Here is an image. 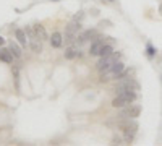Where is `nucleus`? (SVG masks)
<instances>
[{
    "instance_id": "0eeeda50",
    "label": "nucleus",
    "mask_w": 162,
    "mask_h": 146,
    "mask_svg": "<svg viewBox=\"0 0 162 146\" xmlns=\"http://www.w3.org/2000/svg\"><path fill=\"white\" fill-rule=\"evenodd\" d=\"M104 46H106V39H104V41L102 39L94 41L93 44H91V49H89V54H91V55H99Z\"/></svg>"
},
{
    "instance_id": "f03ea898",
    "label": "nucleus",
    "mask_w": 162,
    "mask_h": 146,
    "mask_svg": "<svg viewBox=\"0 0 162 146\" xmlns=\"http://www.w3.org/2000/svg\"><path fill=\"white\" fill-rule=\"evenodd\" d=\"M118 127L125 131V138L127 141H131L133 140V135H135V131L138 128V124L135 122V119H125L123 122H120L118 124Z\"/></svg>"
},
{
    "instance_id": "2eb2a0df",
    "label": "nucleus",
    "mask_w": 162,
    "mask_h": 146,
    "mask_svg": "<svg viewBox=\"0 0 162 146\" xmlns=\"http://www.w3.org/2000/svg\"><path fill=\"white\" fill-rule=\"evenodd\" d=\"M110 54H113V49H112V46H104L102 47V50H101V54H99V55H101V57H107V55H110Z\"/></svg>"
},
{
    "instance_id": "1a4fd4ad",
    "label": "nucleus",
    "mask_w": 162,
    "mask_h": 146,
    "mask_svg": "<svg viewBox=\"0 0 162 146\" xmlns=\"http://www.w3.org/2000/svg\"><path fill=\"white\" fill-rule=\"evenodd\" d=\"M15 36H16L18 42H20V46H23V47H26V44L29 42V41H26L28 37H26V31L25 29H16L15 31Z\"/></svg>"
},
{
    "instance_id": "ddd939ff",
    "label": "nucleus",
    "mask_w": 162,
    "mask_h": 146,
    "mask_svg": "<svg viewBox=\"0 0 162 146\" xmlns=\"http://www.w3.org/2000/svg\"><path fill=\"white\" fill-rule=\"evenodd\" d=\"M34 29H36V34L39 36L42 41H46V39H47V31H46V28L42 26V25H36V26H34Z\"/></svg>"
},
{
    "instance_id": "7ed1b4c3",
    "label": "nucleus",
    "mask_w": 162,
    "mask_h": 146,
    "mask_svg": "<svg viewBox=\"0 0 162 146\" xmlns=\"http://www.w3.org/2000/svg\"><path fill=\"white\" fill-rule=\"evenodd\" d=\"M118 59H120V54H117V52H113L110 55H107V57H101V60L97 62V70L101 73L104 72H107L109 68L112 67L115 62H118Z\"/></svg>"
},
{
    "instance_id": "6e6552de",
    "label": "nucleus",
    "mask_w": 162,
    "mask_h": 146,
    "mask_svg": "<svg viewBox=\"0 0 162 146\" xmlns=\"http://www.w3.org/2000/svg\"><path fill=\"white\" fill-rule=\"evenodd\" d=\"M0 60L5 63H12L13 62V54L10 52V49H3L0 47Z\"/></svg>"
},
{
    "instance_id": "f257e3e1",
    "label": "nucleus",
    "mask_w": 162,
    "mask_h": 146,
    "mask_svg": "<svg viewBox=\"0 0 162 146\" xmlns=\"http://www.w3.org/2000/svg\"><path fill=\"white\" fill-rule=\"evenodd\" d=\"M26 34H28V39H29V46L32 49V52H42V39L36 34V29L31 26H26Z\"/></svg>"
},
{
    "instance_id": "f8f14e48",
    "label": "nucleus",
    "mask_w": 162,
    "mask_h": 146,
    "mask_svg": "<svg viewBox=\"0 0 162 146\" xmlns=\"http://www.w3.org/2000/svg\"><path fill=\"white\" fill-rule=\"evenodd\" d=\"M79 55V50L76 49V47H68V49L65 50V59H75V57H78Z\"/></svg>"
},
{
    "instance_id": "20e7f679",
    "label": "nucleus",
    "mask_w": 162,
    "mask_h": 146,
    "mask_svg": "<svg viewBox=\"0 0 162 146\" xmlns=\"http://www.w3.org/2000/svg\"><path fill=\"white\" fill-rule=\"evenodd\" d=\"M138 91V83L135 81V80H131V78H122L120 80V83L115 86V93L117 94H120L123 91Z\"/></svg>"
},
{
    "instance_id": "39448f33",
    "label": "nucleus",
    "mask_w": 162,
    "mask_h": 146,
    "mask_svg": "<svg viewBox=\"0 0 162 146\" xmlns=\"http://www.w3.org/2000/svg\"><path fill=\"white\" fill-rule=\"evenodd\" d=\"M81 29L79 23H70L65 29V42L66 44H73L78 37V31Z\"/></svg>"
},
{
    "instance_id": "f3484780",
    "label": "nucleus",
    "mask_w": 162,
    "mask_h": 146,
    "mask_svg": "<svg viewBox=\"0 0 162 146\" xmlns=\"http://www.w3.org/2000/svg\"><path fill=\"white\" fill-rule=\"evenodd\" d=\"M3 44H5V39H3V37H2V36H0V47H2Z\"/></svg>"
},
{
    "instance_id": "dca6fc26",
    "label": "nucleus",
    "mask_w": 162,
    "mask_h": 146,
    "mask_svg": "<svg viewBox=\"0 0 162 146\" xmlns=\"http://www.w3.org/2000/svg\"><path fill=\"white\" fill-rule=\"evenodd\" d=\"M154 54H156V50L152 49V46H151V44H147V55H149V57H152Z\"/></svg>"
},
{
    "instance_id": "9d476101",
    "label": "nucleus",
    "mask_w": 162,
    "mask_h": 146,
    "mask_svg": "<svg viewBox=\"0 0 162 146\" xmlns=\"http://www.w3.org/2000/svg\"><path fill=\"white\" fill-rule=\"evenodd\" d=\"M62 41H63V39H62V34H60V32H54L52 37H50V46L57 49V47L62 46Z\"/></svg>"
},
{
    "instance_id": "9b49d317",
    "label": "nucleus",
    "mask_w": 162,
    "mask_h": 146,
    "mask_svg": "<svg viewBox=\"0 0 162 146\" xmlns=\"http://www.w3.org/2000/svg\"><path fill=\"white\" fill-rule=\"evenodd\" d=\"M112 106L113 107H127V106H130V102H128L125 97H122V96H117L115 99L112 101Z\"/></svg>"
},
{
    "instance_id": "4468645a",
    "label": "nucleus",
    "mask_w": 162,
    "mask_h": 146,
    "mask_svg": "<svg viewBox=\"0 0 162 146\" xmlns=\"http://www.w3.org/2000/svg\"><path fill=\"white\" fill-rule=\"evenodd\" d=\"M10 52L13 54V57H15V59L21 57V49L18 47V44H15V42H12V44H10Z\"/></svg>"
},
{
    "instance_id": "a211bd4d",
    "label": "nucleus",
    "mask_w": 162,
    "mask_h": 146,
    "mask_svg": "<svg viewBox=\"0 0 162 146\" xmlns=\"http://www.w3.org/2000/svg\"><path fill=\"white\" fill-rule=\"evenodd\" d=\"M160 13H162V5H160Z\"/></svg>"
},
{
    "instance_id": "423d86ee",
    "label": "nucleus",
    "mask_w": 162,
    "mask_h": 146,
    "mask_svg": "<svg viewBox=\"0 0 162 146\" xmlns=\"http://www.w3.org/2000/svg\"><path fill=\"white\" fill-rule=\"evenodd\" d=\"M141 114V107L140 106H127L125 109L120 110V114L118 117H122V119H136L138 115Z\"/></svg>"
}]
</instances>
